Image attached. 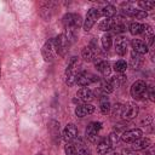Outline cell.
Segmentation results:
<instances>
[{
  "label": "cell",
  "mask_w": 155,
  "mask_h": 155,
  "mask_svg": "<svg viewBox=\"0 0 155 155\" xmlns=\"http://www.w3.org/2000/svg\"><path fill=\"white\" fill-rule=\"evenodd\" d=\"M79 62H78V58L76 57H71V59L69 61L68 65H67V69H65V75H64V80H65V84L68 86H73L75 85L76 82V76L79 74Z\"/></svg>",
  "instance_id": "1"
},
{
  "label": "cell",
  "mask_w": 155,
  "mask_h": 155,
  "mask_svg": "<svg viewBox=\"0 0 155 155\" xmlns=\"http://www.w3.org/2000/svg\"><path fill=\"white\" fill-rule=\"evenodd\" d=\"M147 88H148V85L145 84V81L137 80L131 86V96L136 101H143L144 98H147Z\"/></svg>",
  "instance_id": "2"
},
{
  "label": "cell",
  "mask_w": 155,
  "mask_h": 155,
  "mask_svg": "<svg viewBox=\"0 0 155 155\" xmlns=\"http://www.w3.org/2000/svg\"><path fill=\"white\" fill-rule=\"evenodd\" d=\"M53 39H54L56 53H58V54L62 56V57L65 56V53L68 52V50H69L71 42L67 39V36H65L64 34H61V35H58V36H56V38H53Z\"/></svg>",
  "instance_id": "3"
},
{
  "label": "cell",
  "mask_w": 155,
  "mask_h": 155,
  "mask_svg": "<svg viewBox=\"0 0 155 155\" xmlns=\"http://www.w3.org/2000/svg\"><path fill=\"white\" fill-rule=\"evenodd\" d=\"M121 12L124 16L126 17H132V18H137V19H143L148 16V13L145 11H142V10H138L136 7H133L132 5L130 4H126L124 2L122 4V7H121Z\"/></svg>",
  "instance_id": "4"
},
{
  "label": "cell",
  "mask_w": 155,
  "mask_h": 155,
  "mask_svg": "<svg viewBox=\"0 0 155 155\" xmlns=\"http://www.w3.org/2000/svg\"><path fill=\"white\" fill-rule=\"evenodd\" d=\"M102 130V122H91L88 124V126L86 127V138L91 142V143H97V140L99 139V132Z\"/></svg>",
  "instance_id": "5"
},
{
  "label": "cell",
  "mask_w": 155,
  "mask_h": 155,
  "mask_svg": "<svg viewBox=\"0 0 155 155\" xmlns=\"http://www.w3.org/2000/svg\"><path fill=\"white\" fill-rule=\"evenodd\" d=\"M41 53H42V57L46 62H53L54 61V57H56V48H54V39H50L46 41V44L42 46V50H41Z\"/></svg>",
  "instance_id": "6"
},
{
  "label": "cell",
  "mask_w": 155,
  "mask_h": 155,
  "mask_svg": "<svg viewBox=\"0 0 155 155\" xmlns=\"http://www.w3.org/2000/svg\"><path fill=\"white\" fill-rule=\"evenodd\" d=\"M96 81H98V78L94 74H91V73H88L86 70H80L78 76H76V82L75 84H78L81 87H86L90 84L96 82Z\"/></svg>",
  "instance_id": "7"
},
{
  "label": "cell",
  "mask_w": 155,
  "mask_h": 155,
  "mask_svg": "<svg viewBox=\"0 0 155 155\" xmlns=\"http://www.w3.org/2000/svg\"><path fill=\"white\" fill-rule=\"evenodd\" d=\"M99 16H101V11L98 10V8H90L88 11H87V13H86V17H85V21H84V30L85 31H88L92 27H93V24L96 23V21L99 18Z\"/></svg>",
  "instance_id": "8"
},
{
  "label": "cell",
  "mask_w": 155,
  "mask_h": 155,
  "mask_svg": "<svg viewBox=\"0 0 155 155\" xmlns=\"http://www.w3.org/2000/svg\"><path fill=\"white\" fill-rule=\"evenodd\" d=\"M138 115V107L134 103H127L126 105H122L121 117L125 120H132Z\"/></svg>",
  "instance_id": "9"
},
{
  "label": "cell",
  "mask_w": 155,
  "mask_h": 155,
  "mask_svg": "<svg viewBox=\"0 0 155 155\" xmlns=\"http://www.w3.org/2000/svg\"><path fill=\"white\" fill-rule=\"evenodd\" d=\"M128 47V40L126 36H117L115 39V51L120 56H125L127 53Z\"/></svg>",
  "instance_id": "10"
},
{
  "label": "cell",
  "mask_w": 155,
  "mask_h": 155,
  "mask_svg": "<svg viewBox=\"0 0 155 155\" xmlns=\"http://www.w3.org/2000/svg\"><path fill=\"white\" fill-rule=\"evenodd\" d=\"M143 136L142 130L139 128H133V130H128L126 132H124V134L121 136L122 140L126 143H133L134 140H137L138 138H140Z\"/></svg>",
  "instance_id": "11"
},
{
  "label": "cell",
  "mask_w": 155,
  "mask_h": 155,
  "mask_svg": "<svg viewBox=\"0 0 155 155\" xmlns=\"http://www.w3.org/2000/svg\"><path fill=\"white\" fill-rule=\"evenodd\" d=\"M76 98H78V101H80L82 103H88L94 98V94H93L92 90H90L88 87H82L78 91Z\"/></svg>",
  "instance_id": "12"
},
{
  "label": "cell",
  "mask_w": 155,
  "mask_h": 155,
  "mask_svg": "<svg viewBox=\"0 0 155 155\" xmlns=\"http://www.w3.org/2000/svg\"><path fill=\"white\" fill-rule=\"evenodd\" d=\"M131 45H132L133 52L137 53V54H139V56L147 53V52H148V48H149L148 44H147L145 41L140 40V39H134V40H132Z\"/></svg>",
  "instance_id": "13"
},
{
  "label": "cell",
  "mask_w": 155,
  "mask_h": 155,
  "mask_svg": "<svg viewBox=\"0 0 155 155\" xmlns=\"http://www.w3.org/2000/svg\"><path fill=\"white\" fill-rule=\"evenodd\" d=\"M94 111V107L90 103H84L81 105H78L75 109V115L78 117H85Z\"/></svg>",
  "instance_id": "14"
},
{
  "label": "cell",
  "mask_w": 155,
  "mask_h": 155,
  "mask_svg": "<svg viewBox=\"0 0 155 155\" xmlns=\"http://www.w3.org/2000/svg\"><path fill=\"white\" fill-rule=\"evenodd\" d=\"M78 136V128L74 124H68L63 131V139L65 142H71Z\"/></svg>",
  "instance_id": "15"
},
{
  "label": "cell",
  "mask_w": 155,
  "mask_h": 155,
  "mask_svg": "<svg viewBox=\"0 0 155 155\" xmlns=\"http://www.w3.org/2000/svg\"><path fill=\"white\" fill-rule=\"evenodd\" d=\"M111 148H113V143L108 137V138H103L102 140H99V143L97 145V151L101 155H105L111 150Z\"/></svg>",
  "instance_id": "16"
},
{
  "label": "cell",
  "mask_w": 155,
  "mask_h": 155,
  "mask_svg": "<svg viewBox=\"0 0 155 155\" xmlns=\"http://www.w3.org/2000/svg\"><path fill=\"white\" fill-rule=\"evenodd\" d=\"M48 131L51 133V138L57 144L59 142V122H57L56 120H51L48 124Z\"/></svg>",
  "instance_id": "17"
},
{
  "label": "cell",
  "mask_w": 155,
  "mask_h": 155,
  "mask_svg": "<svg viewBox=\"0 0 155 155\" xmlns=\"http://www.w3.org/2000/svg\"><path fill=\"white\" fill-rule=\"evenodd\" d=\"M131 144H132V149L133 150H144L150 145V139L140 137V138H138L137 140H134Z\"/></svg>",
  "instance_id": "18"
},
{
  "label": "cell",
  "mask_w": 155,
  "mask_h": 155,
  "mask_svg": "<svg viewBox=\"0 0 155 155\" xmlns=\"http://www.w3.org/2000/svg\"><path fill=\"white\" fill-rule=\"evenodd\" d=\"M94 65H96L97 70L102 75H109V73H110V64H109V62L101 59V61H96Z\"/></svg>",
  "instance_id": "19"
},
{
  "label": "cell",
  "mask_w": 155,
  "mask_h": 155,
  "mask_svg": "<svg viewBox=\"0 0 155 155\" xmlns=\"http://www.w3.org/2000/svg\"><path fill=\"white\" fill-rule=\"evenodd\" d=\"M111 30L116 34H121L126 30V24L122 22L121 18H117V19H114L113 18V27H111Z\"/></svg>",
  "instance_id": "20"
},
{
  "label": "cell",
  "mask_w": 155,
  "mask_h": 155,
  "mask_svg": "<svg viewBox=\"0 0 155 155\" xmlns=\"http://www.w3.org/2000/svg\"><path fill=\"white\" fill-rule=\"evenodd\" d=\"M101 15H103L105 18H114V16L116 15V8L113 5H107L102 8Z\"/></svg>",
  "instance_id": "21"
},
{
  "label": "cell",
  "mask_w": 155,
  "mask_h": 155,
  "mask_svg": "<svg viewBox=\"0 0 155 155\" xmlns=\"http://www.w3.org/2000/svg\"><path fill=\"white\" fill-rule=\"evenodd\" d=\"M110 81L114 85V87H119L126 81V75L124 73H119V74L114 75L113 78H110Z\"/></svg>",
  "instance_id": "22"
},
{
  "label": "cell",
  "mask_w": 155,
  "mask_h": 155,
  "mask_svg": "<svg viewBox=\"0 0 155 155\" xmlns=\"http://www.w3.org/2000/svg\"><path fill=\"white\" fill-rule=\"evenodd\" d=\"M99 107H101V111L103 114H108L111 109V105H110V102L108 99L107 96H102L101 98V102H99Z\"/></svg>",
  "instance_id": "23"
},
{
  "label": "cell",
  "mask_w": 155,
  "mask_h": 155,
  "mask_svg": "<svg viewBox=\"0 0 155 155\" xmlns=\"http://www.w3.org/2000/svg\"><path fill=\"white\" fill-rule=\"evenodd\" d=\"M128 29H130V33L132 35H139L143 31V24L142 23H138V22H132L130 24Z\"/></svg>",
  "instance_id": "24"
},
{
  "label": "cell",
  "mask_w": 155,
  "mask_h": 155,
  "mask_svg": "<svg viewBox=\"0 0 155 155\" xmlns=\"http://www.w3.org/2000/svg\"><path fill=\"white\" fill-rule=\"evenodd\" d=\"M81 56H82V58L86 61V62H91V61H93V58H94V51L88 46V47H84L82 48V51H81Z\"/></svg>",
  "instance_id": "25"
},
{
  "label": "cell",
  "mask_w": 155,
  "mask_h": 155,
  "mask_svg": "<svg viewBox=\"0 0 155 155\" xmlns=\"http://www.w3.org/2000/svg\"><path fill=\"white\" fill-rule=\"evenodd\" d=\"M102 45H103V48L105 51H108L111 47V45H113V38H111L110 34L107 33V34H104L102 36Z\"/></svg>",
  "instance_id": "26"
},
{
  "label": "cell",
  "mask_w": 155,
  "mask_h": 155,
  "mask_svg": "<svg viewBox=\"0 0 155 155\" xmlns=\"http://www.w3.org/2000/svg\"><path fill=\"white\" fill-rule=\"evenodd\" d=\"M99 29L103 30V31H108V30H111V27H113V18H105L103 19L101 23H99Z\"/></svg>",
  "instance_id": "27"
},
{
  "label": "cell",
  "mask_w": 155,
  "mask_h": 155,
  "mask_svg": "<svg viewBox=\"0 0 155 155\" xmlns=\"http://www.w3.org/2000/svg\"><path fill=\"white\" fill-rule=\"evenodd\" d=\"M114 85L111 84V81H110V79L109 80H105V81H103V84H102V91L104 92V93H111L113 91H114Z\"/></svg>",
  "instance_id": "28"
},
{
  "label": "cell",
  "mask_w": 155,
  "mask_h": 155,
  "mask_svg": "<svg viewBox=\"0 0 155 155\" xmlns=\"http://www.w3.org/2000/svg\"><path fill=\"white\" fill-rule=\"evenodd\" d=\"M114 69H115V71H117V73H124V71H126V69H127V63H126L125 61L120 59V61H117V62L114 64Z\"/></svg>",
  "instance_id": "29"
},
{
  "label": "cell",
  "mask_w": 155,
  "mask_h": 155,
  "mask_svg": "<svg viewBox=\"0 0 155 155\" xmlns=\"http://www.w3.org/2000/svg\"><path fill=\"white\" fill-rule=\"evenodd\" d=\"M138 6L140 7L142 11L147 12V10H151L155 6V2H153V1H138Z\"/></svg>",
  "instance_id": "30"
},
{
  "label": "cell",
  "mask_w": 155,
  "mask_h": 155,
  "mask_svg": "<svg viewBox=\"0 0 155 155\" xmlns=\"http://www.w3.org/2000/svg\"><path fill=\"white\" fill-rule=\"evenodd\" d=\"M131 65H132L133 69H136V68H138L140 65V56L139 54L132 52V56H131Z\"/></svg>",
  "instance_id": "31"
},
{
  "label": "cell",
  "mask_w": 155,
  "mask_h": 155,
  "mask_svg": "<svg viewBox=\"0 0 155 155\" xmlns=\"http://www.w3.org/2000/svg\"><path fill=\"white\" fill-rule=\"evenodd\" d=\"M153 28L150 27V25H148V24H143V31H142V34L145 36V38H148V39H150V38H153Z\"/></svg>",
  "instance_id": "32"
},
{
  "label": "cell",
  "mask_w": 155,
  "mask_h": 155,
  "mask_svg": "<svg viewBox=\"0 0 155 155\" xmlns=\"http://www.w3.org/2000/svg\"><path fill=\"white\" fill-rule=\"evenodd\" d=\"M64 150H65V154H67V155H79L78 151H76L75 145H73V144H70V143H67Z\"/></svg>",
  "instance_id": "33"
},
{
  "label": "cell",
  "mask_w": 155,
  "mask_h": 155,
  "mask_svg": "<svg viewBox=\"0 0 155 155\" xmlns=\"http://www.w3.org/2000/svg\"><path fill=\"white\" fill-rule=\"evenodd\" d=\"M121 111H122V104H115L113 107V110H111V115L114 117H119L121 116Z\"/></svg>",
  "instance_id": "34"
},
{
  "label": "cell",
  "mask_w": 155,
  "mask_h": 155,
  "mask_svg": "<svg viewBox=\"0 0 155 155\" xmlns=\"http://www.w3.org/2000/svg\"><path fill=\"white\" fill-rule=\"evenodd\" d=\"M147 97H149V99H150L151 102L155 101V93H154V87H153V86H149V87L147 88Z\"/></svg>",
  "instance_id": "35"
},
{
  "label": "cell",
  "mask_w": 155,
  "mask_h": 155,
  "mask_svg": "<svg viewBox=\"0 0 155 155\" xmlns=\"http://www.w3.org/2000/svg\"><path fill=\"white\" fill-rule=\"evenodd\" d=\"M122 155H138L137 153H134L133 150H130V149H125L122 151Z\"/></svg>",
  "instance_id": "36"
},
{
  "label": "cell",
  "mask_w": 155,
  "mask_h": 155,
  "mask_svg": "<svg viewBox=\"0 0 155 155\" xmlns=\"http://www.w3.org/2000/svg\"><path fill=\"white\" fill-rule=\"evenodd\" d=\"M111 155H120V154H119V153H116V151H115V153H113V154H111Z\"/></svg>",
  "instance_id": "37"
},
{
  "label": "cell",
  "mask_w": 155,
  "mask_h": 155,
  "mask_svg": "<svg viewBox=\"0 0 155 155\" xmlns=\"http://www.w3.org/2000/svg\"><path fill=\"white\" fill-rule=\"evenodd\" d=\"M39 155H42V154H39Z\"/></svg>",
  "instance_id": "38"
},
{
  "label": "cell",
  "mask_w": 155,
  "mask_h": 155,
  "mask_svg": "<svg viewBox=\"0 0 155 155\" xmlns=\"http://www.w3.org/2000/svg\"><path fill=\"white\" fill-rule=\"evenodd\" d=\"M0 74H1V73H0Z\"/></svg>",
  "instance_id": "39"
}]
</instances>
